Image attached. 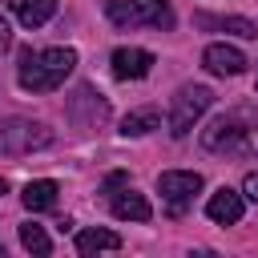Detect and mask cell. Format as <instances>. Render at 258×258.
<instances>
[{
	"mask_svg": "<svg viewBox=\"0 0 258 258\" xmlns=\"http://www.w3.org/2000/svg\"><path fill=\"white\" fill-rule=\"evenodd\" d=\"M73 69H77V48H40V52H32V48H24L20 52V64H16V85L24 89V93H56L69 77H73Z\"/></svg>",
	"mask_w": 258,
	"mask_h": 258,
	"instance_id": "1",
	"label": "cell"
},
{
	"mask_svg": "<svg viewBox=\"0 0 258 258\" xmlns=\"http://www.w3.org/2000/svg\"><path fill=\"white\" fill-rule=\"evenodd\" d=\"M105 12L117 28H173L169 0H105Z\"/></svg>",
	"mask_w": 258,
	"mask_h": 258,
	"instance_id": "2",
	"label": "cell"
},
{
	"mask_svg": "<svg viewBox=\"0 0 258 258\" xmlns=\"http://www.w3.org/2000/svg\"><path fill=\"white\" fill-rule=\"evenodd\" d=\"M48 145H52V129L44 121H32V117L0 121V153L4 157H24V153H36Z\"/></svg>",
	"mask_w": 258,
	"mask_h": 258,
	"instance_id": "3",
	"label": "cell"
},
{
	"mask_svg": "<svg viewBox=\"0 0 258 258\" xmlns=\"http://www.w3.org/2000/svg\"><path fill=\"white\" fill-rule=\"evenodd\" d=\"M214 105V89L206 85H181L169 101V133L173 137H189V129L202 121V113Z\"/></svg>",
	"mask_w": 258,
	"mask_h": 258,
	"instance_id": "4",
	"label": "cell"
},
{
	"mask_svg": "<svg viewBox=\"0 0 258 258\" xmlns=\"http://www.w3.org/2000/svg\"><path fill=\"white\" fill-rule=\"evenodd\" d=\"M254 113H258L254 105H234V109L218 113V117H214V121L202 129V149H206V153H230L234 137L242 133V125H246Z\"/></svg>",
	"mask_w": 258,
	"mask_h": 258,
	"instance_id": "5",
	"label": "cell"
},
{
	"mask_svg": "<svg viewBox=\"0 0 258 258\" xmlns=\"http://www.w3.org/2000/svg\"><path fill=\"white\" fill-rule=\"evenodd\" d=\"M69 121L81 129V133H93L109 121V101L93 89V85H77L73 97H69Z\"/></svg>",
	"mask_w": 258,
	"mask_h": 258,
	"instance_id": "6",
	"label": "cell"
},
{
	"mask_svg": "<svg viewBox=\"0 0 258 258\" xmlns=\"http://www.w3.org/2000/svg\"><path fill=\"white\" fill-rule=\"evenodd\" d=\"M198 189H202V173H194V169H165V173L157 177V194L169 202L173 214H181V210L194 202Z\"/></svg>",
	"mask_w": 258,
	"mask_h": 258,
	"instance_id": "7",
	"label": "cell"
},
{
	"mask_svg": "<svg viewBox=\"0 0 258 258\" xmlns=\"http://www.w3.org/2000/svg\"><path fill=\"white\" fill-rule=\"evenodd\" d=\"M109 69H113V77L117 81H141V77H149L153 73V52L149 48H117L113 56H109Z\"/></svg>",
	"mask_w": 258,
	"mask_h": 258,
	"instance_id": "8",
	"label": "cell"
},
{
	"mask_svg": "<svg viewBox=\"0 0 258 258\" xmlns=\"http://www.w3.org/2000/svg\"><path fill=\"white\" fill-rule=\"evenodd\" d=\"M206 214H210V222H218V226H234V222H242V214H246V194L222 185V189L210 194Z\"/></svg>",
	"mask_w": 258,
	"mask_h": 258,
	"instance_id": "9",
	"label": "cell"
},
{
	"mask_svg": "<svg viewBox=\"0 0 258 258\" xmlns=\"http://www.w3.org/2000/svg\"><path fill=\"white\" fill-rule=\"evenodd\" d=\"M202 64H206V73H214V77H238V73H246V56H242V48H234V44H206V52H202Z\"/></svg>",
	"mask_w": 258,
	"mask_h": 258,
	"instance_id": "10",
	"label": "cell"
},
{
	"mask_svg": "<svg viewBox=\"0 0 258 258\" xmlns=\"http://www.w3.org/2000/svg\"><path fill=\"white\" fill-rule=\"evenodd\" d=\"M194 24L206 28V32H234L242 40H254L258 36V24L246 20V16H214V12H194Z\"/></svg>",
	"mask_w": 258,
	"mask_h": 258,
	"instance_id": "11",
	"label": "cell"
},
{
	"mask_svg": "<svg viewBox=\"0 0 258 258\" xmlns=\"http://www.w3.org/2000/svg\"><path fill=\"white\" fill-rule=\"evenodd\" d=\"M109 210H113V218H121V222H149V218H153V206L145 202V194H137V189H129V185L113 194Z\"/></svg>",
	"mask_w": 258,
	"mask_h": 258,
	"instance_id": "12",
	"label": "cell"
},
{
	"mask_svg": "<svg viewBox=\"0 0 258 258\" xmlns=\"http://www.w3.org/2000/svg\"><path fill=\"white\" fill-rule=\"evenodd\" d=\"M8 8L24 28H40L56 16V0H8Z\"/></svg>",
	"mask_w": 258,
	"mask_h": 258,
	"instance_id": "13",
	"label": "cell"
},
{
	"mask_svg": "<svg viewBox=\"0 0 258 258\" xmlns=\"http://www.w3.org/2000/svg\"><path fill=\"white\" fill-rule=\"evenodd\" d=\"M153 129H161V113L157 109H129L125 117H121V137H145V133H153Z\"/></svg>",
	"mask_w": 258,
	"mask_h": 258,
	"instance_id": "14",
	"label": "cell"
},
{
	"mask_svg": "<svg viewBox=\"0 0 258 258\" xmlns=\"http://www.w3.org/2000/svg\"><path fill=\"white\" fill-rule=\"evenodd\" d=\"M56 181H48V177H40V181H28L24 185V194H20V202H24V210H32V214H40V210H52L56 206Z\"/></svg>",
	"mask_w": 258,
	"mask_h": 258,
	"instance_id": "15",
	"label": "cell"
},
{
	"mask_svg": "<svg viewBox=\"0 0 258 258\" xmlns=\"http://www.w3.org/2000/svg\"><path fill=\"white\" fill-rule=\"evenodd\" d=\"M97 250H121V238L113 230H81L77 234V254H97Z\"/></svg>",
	"mask_w": 258,
	"mask_h": 258,
	"instance_id": "16",
	"label": "cell"
},
{
	"mask_svg": "<svg viewBox=\"0 0 258 258\" xmlns=\"http://www.w3.org/2000/svg\"><path fill=\"white\" fill-rule=\"evenodd\" d=\"M230 157H250V161H258V113H254V117L242 125V133L234 137Z\"/></svg>",
	"mask_w": 258,
	"mask_h": 258,
	"instance_id": "17",
	"label": "cell"
},
{
	"mask_svg": "<svg viewBox=\"0 0 258 258\" xmlns=\"http://www.w3.org/2000/svg\"><path fill=\"white\" fill-rule=\"evenodd\" d=\"M20 246H24L28 254H52V238H48L44 226H36V222H24V226H20Z\"/></svg>",
	"mask_w": 258,
	"mask_h": 258,
	"instance_id": "18",
	"label": "cell"
},
{
	"mask_svg": "<svg viewBox=\"0 0 258 258\" xmlns=\"http://www.w3.org/2000/svg\"><path fill=\"white\" fill-rule=\"evenodd\" d=\"M242 194H246V202H258V169H254V173H246V181H242Z\"/></svg>",
	"mask_w": 258,
	"mask_h": 258,
	"instance_id": "19",
	"label": "cell"
},
{
	"mask_svg": "<svg viewBox=\"0 0 258 258\" xmlns=\"http://www.w3.org/2000/svg\"><path fill=\"white\" fill-rule=\"evenodd\" d=\"M8 44H12V36H8V20H4V16H0V52H4V48H8Z\"/></svg>",
	"mask_w": 258,
	"mask_h": 258,
	"instance_id": "20",
	"label": "cell"
},
{
	"mask_svg": "<svg viewBox=\"0 0 258 258\" xmlns=\"http://www.w3.org/2000/svg\"><path fill=\"white\" fill-rule=\"evenodd\" d=\"M4 189H8V185H4V177H0V194H4Z\"/></svg>",
	"mask_w": 258,
	"mask_h": 258,
	"instance_id": "21",
	"label": "cell"
},
{
	"mask_svg": "<svg viewBox=\"0 0 258 258\" xmlns=\"http://www.w3.org/2000/svg\"><path fill=\"white\" fill-rule=\"evenodd\" d=\"M0 254H4V242H0Z\"/></svg>",
	"mask_w": 258,
	"mask_h": 258,
	"instance_id": "22",
	"label": "cell"
},
{
	"mask_svg": "<svg viewBox=\"0 0 258 258\" xmlns=\"http://www.w3.org/2000/svg\"><path fill=\"white\" fill-rule=\"evenodd\" d=\"M254 89H258V85H254Z\"/></svg>",
	"mask_w": 258,
	"mask_h": 258,
	"instance_id": "23",
	"label": "cell"
}]
</instances>
